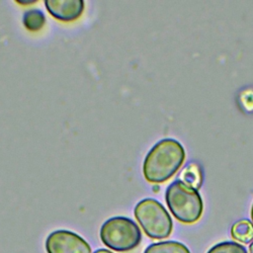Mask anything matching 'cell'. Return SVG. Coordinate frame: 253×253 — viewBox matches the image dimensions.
Listing matches in <instances>:
<instances>
[{
	"mask_svg": "<svg viewBox=\"0 0 253 253\" xmlns=\"http://www.w3.org/2000/svg\"><path fill=\"white\" fill-rule=\"evenodd\" d=\"M207 253H247V250L238 242L223 241L213 245Z\"/></svg>",
	"mask_w": 253,
	"mask_h": 253,
	"instance_id": "11",
	"label": "cell"
},
{
	"mask_svg": "<svg viewBox=\"0 0 253 253\" xmlns=\"http://www.w3.org/2000/svg\"><path fill=\"white\" fill-rule=\"evenodd\" d=\"M249 253H253V241L249 245Z\"/></svg>",
	"mask_w": 253,
	"mask_h": 253,
	"instance_id": "13",
	"label": "cell"
},
{
	"mask_svg": "<svg viewBox=\"0 0 253 253\" xmlns=\"http://www.w3.org/2000/svg\"><path fill=\"white\" fill-rule=\"evenodd\" d=\"M93 253H113V252L108 249H105V248H100V249L95 250Z\"/></svg>",
	"mask_w": 253,
	"mask_h": 253,
	"instance_id": "12",
	"label": "cell"
},
{
	"mask_svg": "<svg viewBox=\"0 0 253 253\" xmlns=\"http://www.w3.org/2000/svg\"><path fill=\"white\" fill-rule=\"evenodd\" d=\"M143 253H191L188 247L174 240L160 241L156 243H152L146 247Z\"/></svg>",
	"mask_w": 253,
	"mask_h": 253,
	"instance_id": "7",
	"label": "cell"
},
{
	"mask_svg": "<svg viewBox=\"0 0 253 253\" xmlns=\"http://www.w3.org/2000/svg\"><path fill=\"white\" fill-rule=\"evenodd\" d=\"M153 191L154 192H158L159 191V187L158 186H153Z\"/></svg>",
	"mask_w": 253,
	"mask_h": 253,
	"instance_id": "14",
	"label": "cell"
},
{
	"mask_svg": "<svg viewBox=\"0 0 253 253\" xmlns=\"http://www.w3.org/2000/svg\"><path fill=\"white\" fill-rule=\"evenodd\" d=\"M165 201L174 217L183 223H194L202 216L204 204L199 191L182 180L177 179L167 187Z\"/></svg>",
	"mask_w": 253,
	"mask_h": 253,
	"instance_id": "2",
	"label": "cell"
},
{
	"mask_svg": "<svg viewBox=\"0 0 253 253\" xmlns=\"http://www.w3.org/2000/svg\"><path fill=\"white\" fill-rule=\"evenodd\" d=\"M186 158L183 145L174 138L157 141L147 152L142 164L143 176L147 182H166L180 169Z\"/></svg>",
	"mask_w": 253,
	"mask_h": 253,
	"instance_id": "1",
	"label": "cell"
},
{
	"mask_svg": "<svg viewBox=\"0 0 253 253\" xmlns=\"http://www.w3.org/2000/svg\"><path fill=\"white\" fill-rule=\"evenodd\" d=\"M82 0H45L44 6L47 12L55 19L63 22L78 19L84 11Z\"/></svg>",
	"mask_w": 253,
	"mask_h": 253,
	"instance_id": "6",
	"label": "cell"
},
{
	"mask_svg": "<svg viewBox=\"0 0 253 253\" xmlns=\"http://www.w3.org/2000/svg\"><path fill=\"white\" fill-rule=\"evenodd\" d=\"M181 180L185 184L198 190L201 187L203 181V175L200 166L195 163L188 164L182 171Z\"/></svg>",
	"mask_w": 253,
	"mask_h": 253,
	"instance_id": "10",
	"label": "cell"
},
{
	"mask_svg": "<svg viewBox=\"0 0 253 253\" xmlns=\"http://www.w3.org/2000/svg\"><path fill=\"white\" fill-rule=\"evenodd\" d=\"M133 213L148 237L163 239L171 234L172 218L165 207L157 200L145 198L139 201L134 207Z\"/></svg>",
	"mask_w": 253,
	"mask_h": 253,
	"instance_id": "4",
	"label": "cell"
},
{
	"mask_svg": "<svg viewBox=\"0 0 253 253\" xmlns=\"http://www.w3.org/2000/svg\"><path fill=\"white\" fill-rule=\"evenodd\" d=\"M231 236L240 243H251L253 240V223L248 219L236 221L231 227Z\"/></svg>",
	"mask_w": 253,
	"mask_h": 253,
	"instance_id": "8",
	"label": "cell"
},
{
	"mask_svg": "<svg viewBox=\"0 0 253 253\" xmlns=\"http://www.w3.org/2000/svg\"><path fill=\"white\" fill-rule=\"evenodd\" d=\"M47 253H91L88 242L77 233L58 229L49 233L45 239Z\"/></svg>",
	"mask_w": 253,
	"mask_h": 253,
	"instance_id": "5",
	"label": "cell"
},
{
	"mask_svg": "<svg viewBox=\"0 0 253 253\" xmlns=\"http://www.w3.org/2000/svg\"><path fill=\"white\" fill-rule=\"evenodd\" d=\"M138 225L129 217L113 216L101 226L100 238L112 250L127 252L134 249L141 241Z\"/></svg>",
	"mask_w": 253,
	"mask_h": 253,
	"instance_id": "3",
	"label": "cell"
},
{
	"mask_svg": "<svg viewBox=\"0 0 253 253\" xmlns=\"http://www.w3.org/2000/svg\"><path fill=\"white\" fill-rule=\"evenodd\" d=\"M45 23L43 12L38 8H31L25 11L23 15V24L25 28L31 32L40 31Z\"/></svg>",
	"mask_w": 253,
	"mask_h": 253,
	"instance_id": "9",
	"label": "cell"
},
{
	"mask_svg": "<svg viewBox=\"0 0 253 253\" xmlns=\"http://www.w3.org/2000/svg\"><path fill=\"white\" fill-rule=\"evenodd\" d=\"M251 219H252V223H253V205L251 208Z\"/></svg>",
	"mask_w": 253,
	"mask_h": 253,
	"instance_id": "15",
	"label": "cell"
}]
</instances>
